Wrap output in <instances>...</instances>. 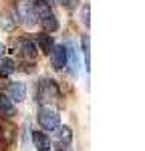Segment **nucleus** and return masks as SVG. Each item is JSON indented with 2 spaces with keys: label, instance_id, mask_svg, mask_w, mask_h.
Returning a JSON list of instances; mask_svg holds the SVG:
<instances>
[{
  "label": "nucleus",
  "instance_id": "obj_13",
  "mask_svg": "<svg viewBox=\"0 0 145 151\" xmlns=\"http://www.w3.org/2000/svg\"><path fill=\"white\" fill-rule=\"evenodd\" d=\"M14 69H16V65H14V60H12V58H8V57H2V58H0V79H4V77L12 75Z\"/></svg>",
  "mask_w": 145,
  "mask_h": 151
},
{
  "label": "nucleus",
  "instance_id": "obj_11",
  "mask_svg": "<svg viewBox=\"0 0 145 151\" xmlns=\"http://www.w3.org/2000/svg\"><path fill=\"white\" fill-rule=\"evenodd\" d=\"M0 137L4 141V145H10L14 139V127L8 121H2V119H0Z\"/></svg>",
  "mask_w": 145,
  "mask_h": 151
},
{
  "label": "nucleus",
  "instance_id": "obj_18",
  "mask_svg": "<svg viewBox=\"0 0 145 151\" xmlns=\"http://www.w3.org/2000/svg\"><path fill=\"white\" fill-rule=\"evenodd\" d=\"M59 151H72L69 143H59Z\"/></svg>",
  "mask_w": 145,
  "mask_h": 151
},
{
  "label": "nucleus",
  "instance_id": "obj_9",
  "mask_svg": "<svg viewBox=\"0 0 145 151\" xmlns=\"http://www.w3.org/2000/svg\"><path fill=\"white\" fill-rule=\"evenodd\" d=\"M34 40H36V45H38V48H40L42 52H47V55H50V50L55 48V38H52V35H48V32L36 35Z\"/></svg>",
  "mask_w": 145,
  "mask_h": 151
},
{
  "label": "nucleus",
  "instance_id": "obj_17",
  "mask_svg": "<svg viewBox=\"0 0 145 151\" xmlns=\"http://www.w3.org/2000/svg\"><path fill=\"white\" fill-rule=\"evenodd\" d=\"M81 20H83L85 26H89V4H85L83 10H81Z\"/></svg>",
  "mask_w": 145,
  "mask_h": 151
},
{
  "label": "nucleus",
  "instance_id": "obj_6",
  "mask_svg": "<svg viewBox=\"0 0 145 151\" xmlns=\"http://www.w3.org/2000/svg\"><path fill=\"white\" fill-rule=\"evenodd\" d=\"M6 97L10 99L12 103H20V101H24V97H26V85L20 81H14L8 85V93H6Z\"/></svg>",
  "mask_w": 145,
  "mask_h": 151
},
{
  "label": "nucleus",
  "instance_id": "obj_14",
  "mask_svg": "<svg viewBox=\"0 0 145 151\" xmlns=\"http://www.w3.org/2000/svg\"><path fill=\"white\" fill-rule=\"evenodd\" d=\"M83 55H85V67H87V70L91 69L89 65H91V38H89V35H83Z\"/></svg>",
  "mask_w": 145,
  "mask_h": 151
},
{
  "label": "nucleus",
  "instance_id": "obj_19",
  "mask_svg": "<svg viewBox=\"0 0 145 151\" xmlns=\"http://www.w3.org/2000/svg\"><path fill=\"white\" fill-rule=\"evenodd\" d=\"M59 2H60V4H67V6H71L72 0H59Z\"/></svg>",
  "mask_w": 145,
  "mask_h": 151
},
{
  "label": "nucleus",
  "instance_id": "obj_2",
  "mask_svg": "<svg viewBox=\"0 0 145 151\" xmlns=\"http://www.w3.org/2000/svg\"><path fill=\"white\" fill-rule=\"evenodd\" d=\"M38 125L45 129V131H57L60 127V115L55 111V109H50V107H40L38 109Z\"/></svg>",
  "mask_w": 145,
  "mask_h": 151
},
{
  "label": "nucleus",
  "instance_id": "obj_5",
  "mask_svg": "<svg viewBox=\"0 0 145 151\" xmlns=\"http://www.w3.org/2000/svg\"><path fill=\"white\" fill-rule=\"evenodd\" d=\"M14 47H16V52H18V57L24 58V60H34L36 58V45L34 40H30V38H18L16 42H14Z\"/></svg>",
  "mask_w": 145,
  "mask_h": 151
},
{
  "label": "nucleus",
  "instance_id": "obj_16",
  "mask_svg": "<svg viewBox=\"0 0 145 151\" xmlns=\"http://www.w3.org/2000/svg\"><path fill=\"white\" fill-rule=\"evenodd\" d=\"M14 22H16V20L12 18V16L8 14V12H6V14L2 16V28H6V30H10L12 26H14Z\"/></svg>",
  "mask_w": 145,
  "mask_h": 151
},
{
  "label": "nucleus",
  "instance_id": "obj_15",
  "mask_svg": "<svg viewBox=\"0 0 145 151\" xmlns=\"http://www.w3.org/2000/svg\"><path fill=\"white\" fill-rule=\"evenodd\" d=\"M72 133L69 127H59V143H71Z\"/></svg>",
  "mask_w": 145,
  "mask_h": 151
},
{
  "label": "nucleus",
  "instance_id": "obj_1",
  "mask_svg": "<svg viewBox=\"0 0 145 151\" xmlns=\"http://www.w3.org/2000/svg\"><path fill=\"white\" fill-rule=\"evenodd\" d=\"M32 4H34V10H36V16H38L40 26L47 32L59 30V18H57L55 10L50 8V2L48 0H32Z\"/></svg>",
  "mask_w": 145,
  "mask_h": 151
},
{
  "label": "nucleus",
  "instance_id": "obj_12",
  "mask_svg": "<svg viewBox=\"0 0 145 151\" xmlns=\"http://www.w3.org/2000/svg\"><path fill=\"white\" fill-rule=\"evenodd\" d=\"M0 113H2L4 119H10V117L14 115V103H12L4 93L0 95Z\"/></svg>",
  "mask_w": 145,
  "mask_h": 151
},
{
  "label": "nucleus",
  "instance_id": "obj_7",
  "mask_svg": "<svg viewBox=\"0 0 145 151\" xmlns=\"http://www.w3.org/2000/svg\"><path fill=\"white\" fill-rule=\"evenodd\" d=\"M65 50H67V63H65V67L69 69V73H71L72 77H77L79 75V57H77V50H75V47H72L71 42L65 47Z\"/></svg>",
  "mask_w": 145,
  "mask_h": 151
},
{
  "label": "nucleus",
  "instance_id": "obj_4",
  "mask_svg": "<svg viewBox=\"0 0 145 151\" xmlns=\"http://www.w3.org/2000/svg\"><path fill=\"white\" fill-rule=\"evenodd\" d=\"M16 16H18L20 22H24L26 26H34V24L38 22V16H36L32 0H22V2H18V6H16Z\"/></svg>",
  "mask_w": 145,
  "mask_h": 151
},
{
  "label": "nucleus",
  "instance_id": "obj_10",
  "mask_svg": "<svg viewBox=\"0 0 145 151\" xmlns=\"http://www.w3.org/2000/svg\"><path fill=\"white\" fill-rule=\"evenodd\" d=\"M32 143L38 151H50V139L42 131H32Z\"/></svg>",
  "mask_w": 145,
  "mask_h": 151
},
{
  "label": "nucleus",
  "instance_id": "obj_3",
  "mask_svg": "<svg viewBox=\"0 0 145 151\" xmlns=\"http://www.w3.org/2000/svg\"><path fill=\"white\" fill-rule=\"evenodd\" d=\"M59 97V85L52 79H42L36 87V101L38 103H47Z\"/></svg>",
  "mask_w": 145,
  "mask_h": 151
},
{
  "label": "nucleus",
  "instance_id": "obj_20",
  "mask_svg": "<svg viewBox=\"0 0 145 151\" xmlns=\"http://www.w3.org/2000/svg\"><path fill=\"white\" fill-rule=\"evenodd\" d=\"M2 52H4V47H2V42H0V58H2Z\"/></svg>",
  "mask_w": 145,
  "mask_h": 151
},
{
  "label": "nucleus",
  "instance_id": "obj_8",
  "mask_svg": "<svg viewBox=\"0 0 145 151\" xmlns=\"http://www.w3.org/2000/svg\"><path fill=\"white\" fill-rule=\"evenodd\" d=\"M50 63L57 70L65 69V63H67V50L62 45H55V48L50 50Z\"/></svg>",
  "mask_w": 145,
  "mask_h": 151
}]
</instances>
